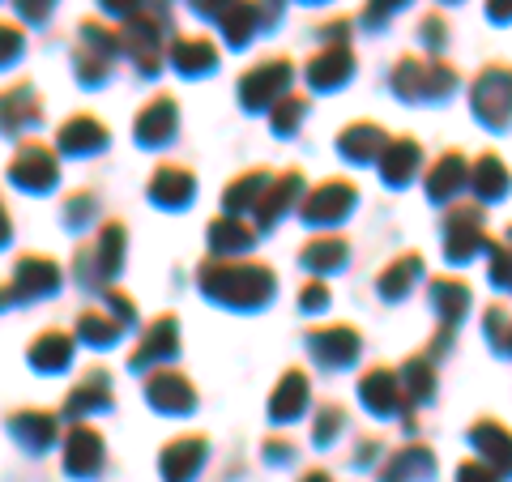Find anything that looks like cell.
<instances>
[{
    "label": "cell",
    "mask_w": 512,
    "mask_h": 482,
    "mask_svg": "<svg viewBox=\"0 0 512 482\" xmlns=\"http://www.w3.org/2000/svg\"><path fill=\"white\" fill-rule=\"evenodd\" d=\"M461 482H500V474H495V465H461Z\"/></svg>",
    "instance_id": "277c9868"
},
{
    "label": "cell",
    "mask_w": 512,
    "mask_h": 482,
    "mask_svg": "<svg viewBox=\"0 0 512 482\" xmlns=\"http://www.w3.org/2000/svg\"><path fill=\"white\" fill-rule=\"evenodd\" d=\"M410 474H431V457L427 453H402L389 461L384 482H410Z\"/></svg>",
    "instance_id": "3957f363"
},
{
    "label": "cell",
    "mask_w": 512,
    "mask_h": 482,
    "mask_svg": "<svg viewBox=\"0 0 512 482\" xmlns=\"http://www.w3.org/2000/svg\"><path fill=\"white\" fill-rule=\"evenodd\" d=\"M197 465H201V444H188V453H167L163 457V474L171 482H188L192 474H197Z\"/></svg>",
    "instance_id": "7a4b0ae2"
},
{
    "label": "cell",
    "mask_w": 512,
    "mask_h": 482,
    "mask_svg": "<svg viewBox=\"0 0 512 482\" xmlns=\"http://www.w3.org/2000/svg\"><path fill=\"white\" fill-rule=\"evenodd\" d=\"M308 482H329V478H320V474H312V478H308Z\"/></svg>",
    "instance_id": "5b68a950"
},
{
    "label": "cell",
    "mask_w": 512,
    "mask_h": 482,
    "mask_svg": "<svg viewBox=\"0 0 512 482\" xmlns=\"http://www.w3.org/2000/svg\"><path fill=\"white\" fill-rule=\"evenodd\" d=\"M69 470L73 474H94L99 470V440L90 436V431H77L69 440Z\"/></svg>",
    "instance_id": "6da1fadb"
}]
</instances>
